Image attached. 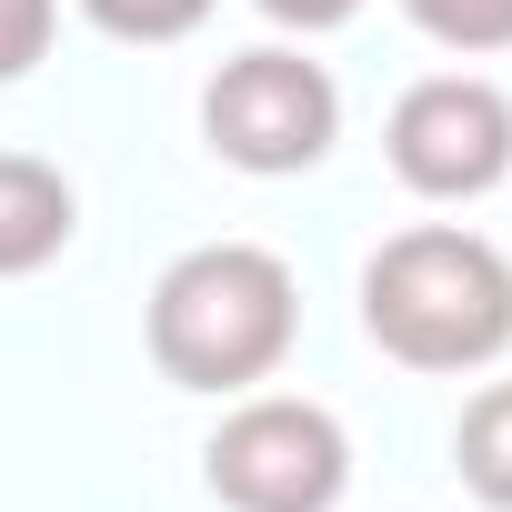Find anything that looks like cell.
<instances>
[{"mask_svg": "<svg viewBox=\"0 0 512 512\" xmlns=\"http://www.w3.org/2000/svg\"><path fill=\"white\" fill-rule=\"evenodd\" d=\"M141 342H151L161 382H181V392H211V402L262 392L302 342V282L272 241H191L151 282Z\"/></svg>", "mask_w": 512, "mask_h": 512, "instance_id": "obj_1", "label": "cell"}, {"mask_svg": "<svg viewBox=\"0 0 512 512\" xmlns=\"http://www.w3.org/2000/svg\"><path fill=\"white\" fill-rule=\"evenodd\" d=\"M362 332L402 372H492L512 352V251L472 221H412L362 262Z\"/></svg>", "mask_w": 512, "mask_h": 512, "instance_id": "obj_2", "label": "cell"}, {"mask_svg": "<svg viewBox=\"0 0 512 512\" xmlns=\"http://www.w3.org/2000/svg\"><path fill=\"white\" fill-rule=\"evenodd\" d=\"M201 482L221 512H342L352 432L312 392H231V412L201 442Z\"/></svg>", "mask_w": 512, "mask_h": 512, "instance_id": "obj_3", "label": "cell"}, {"mask_svg": "<svg viewBox=\"0 0 512 512\" xmlns=\"http://www.w3.org/2000/svg\"><path fill=\"white\" fill-rule=\"evenodd\" d=\"M201 141L211 161L251 171V181H292L322 171L342 141V81L302 51V41H262V51H231L201 81Z\"/></svg>", "mask_w": 512, "mask_h": 512, "instance_id": "obj_4", "label": "cell"}, {"mask_svg": "<svg viewBox=\"0 0 512 512\" xmlns=\"http://www.w3.org/2000/svg\"><path fill=\"white\" fill-rule=\"evenodd\" d=\"M382 161L412 201H482L512 181V91L482 71H432L392 101Z\"/></svg>", "mask_w": 512, "mask_h": 512, "instance_id": "obj_5", "label": "cell"}, {"mask_svg": "<svg viewBox=\"0 0 512 512\" xmlns=\"http://www.w3.org/2000/svg\"><path fill=\"white\" fill-rule=\"evenodd\" d=\"M71 231H81V191H71V171L41 161V151H0V282L51 272L61 251H71Z\"/></svg>", "mask_w": 512, "mask_h": 512, "instance_id": "obj_6", "label": "cell"}, {"mask_svg": "<svg viewBox=\"0 0 512 512\" xmlns=\"http://www.w3.org/2000/svg\"><path fill=\"white\" fill-rule=\"evenodd\" d=\"M452 472H462V492H472L482 512H512V372L462 402V422H452Z\"/></svg>", "mask_w": 512, "mask_h": 512, "instance_id": "obj_7", "label": "cell"}, {"mask_svg": "<svg viewBox=\"0 0 512 512\" xmlns=\"http://www.w3.org/2000/svg\"><path fill=\"white\" fill-rule=\"evenodd\" d=\"M402 21H412L432 51H452V61L512 51V0H402Z\"/></svg>", "mask_w": 512, "mask_h": 512, "instance_id": "obj_8", "label": "cell"}, {"mask_svg": "<svg viewBox=\"0 0 512 512\" xmlns=\"http://www.w3.org/2000/svg\"><path fill=\"white\" fill-rule=\"evenodd\" d=\"M211 11H221V0H81V21L111 31V41H131V51H171V41H191Z\"/></svg>", "mask_w": 512, "mask_h": 512, "instance_id": "obj_9", "label": "cell"}, {"mask_svg": "<svg viewBox=\"0 0 512 512\" xmlns=\"http://www.w3.org/2000/svg\"><path fill=\"white\" fill-rule=\"evenodd\" d=\"M51 31H61V0H0V91L51 61Z\"/></svg>", "mask_w": 512, "mask_h": 512, "instance_id": "obj_10", "label": "cell"}, {"mask_svg": "<svg viewBox=\"0 0 512 512\" xmlns=\"http://www.w3.org/2000/svg\"><path fill=\"white\" fill-rule=\"evenodd\" d=\"M272 31H292V41H322V31H342V21H362V0H251Z\"/></svg>", "mask_w": 512, "mask_h": 512, "instance_id": "obj_11", "label": "cell"}]
</instances>
